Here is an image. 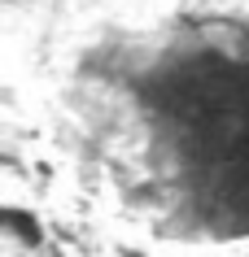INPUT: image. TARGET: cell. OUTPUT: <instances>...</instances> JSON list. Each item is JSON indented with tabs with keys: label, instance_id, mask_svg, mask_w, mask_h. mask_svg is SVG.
<instances>
[{
	"label": "cell",
	"instance_id": "1",
	"mask_svg": "<svg viewBox=\"0 0 249 257\" xmlns=\"http://www.w3.org/2000/svg\"><path fill=\"white\" fill-rule=\"evenodd\" d=\"M0 231H5L9 253L22 248V253H31V257H44V248H48V231H44V222L31 214V209L5 205V209H0Z\"/></svg>",
	"mask_w": 249,
	"mask_h": 257
}]
</instances>
